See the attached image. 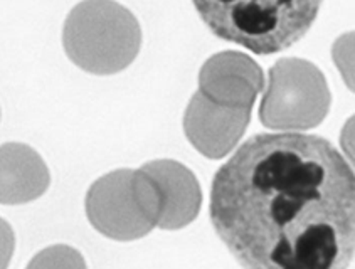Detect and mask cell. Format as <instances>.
I'll return each mask as SVG.
<instances>
[{
	"label": "cell",
	"mask_w": 355,
	"mask_h": 269,
	"mask_svg": "<svg viewBox=\"0 0 355 269\" xmlns=\"http://www.w3.org/2000/svg\"><path fill=\"white\" fill-rule=\"evenodd\" d=\"M212 34L271 56L297 44L313 26L323 0H192Z\"/></svg>",
	"instance_id": "2"
},
{
	"label": "cell",
	"mask_w": 355,
	"mask_h": 269,
	"mask_svg": "<svg viewBox=\"0 0 355 269\" xmlns=\"http://www.w3.org/2000/svg\"><path fill=\"white\" fill-rule=\"evenodd\" d=\"M0 167V200L3 205L27 204L41 197L49 187V170L31 146L2 145Z\"/></svg>",
	"instance_id": "9"
},
{
	"label": "cell",
	"mask_w": 355,
	"mask_h": 269,
	"mask_svg": "<svg viewBox=\"0 0 355 269\" xmlns=\"http://www.w3.org/2000/svg\"><path fill=\"white\" fill-rule=\"evenodd\" d=\"M263 86V71L258 62L236 51L214 54L199 73L200 93L227 108L251 110Z\"/></svg>",
	"instance_id": "7"
},
{
	"label": "cell",
	"mask_w": 355,
	"mask_h": 269,
	"mask_svg": "<svg viewBox=\"0 0 355 269\" xmlns=\"http://www.w3.org/2000/svg\"><path fill=\"white\" fill-rule=\"evenodd\" d=\"M332 94L313 62L283 58L270 69L259 120L271 130H311L329 114Z\"/></svg>",
	"instance_id": "5"
},
{
	"label": "cell",
	"mask_w": 355,
	"mask_h": 269,
	"mask_svg": "<svg viewBox=\"0 0 355 269\" xmlns=\"http://www.w3.org/2000/svg\"><path fill=\"white\" fill-rule=\"evenodd\" d=\"M71 61L92 74H116L135 61L141 46L137 17L115 0H83L62 29Z\"/></svg>",
	"instance_id": "3"
},
{
	"label": "cell",
	"mask_w": 355,
	"mask_h": 269,
	"mask_svg": "<svg viewBox=\"0 0 355 269\" xmlns=\"http://www.w3.org/2000/svg\"><path fill=\"white\" fill-rule=\"evenodd\" d=\"M86 216L100 234L135 241L159 227L162 202L155 182L141 168H120L98 179L86 193Z\"/></svg>",
	"instance_id": "4"
},
{
	"label": "cell",
	"mask_w": 355,
	"mask_h": 269,
	"mask_svg": "<svg viewBox=\"0 0 355 269\" xmlns=\"http://www.w3.org/2000/svg\"><path fill=\"white\" fill-rule=\"evenodd\" d=\"M251 120V110L227 108L197 91L184 114L187 140L204 157L219 160L241 140Z\"/></svg>",
	"instance_id": "6"
},
{
	"label": "cell",
	"mask_w": 355,
	"mask_h": 269,
	"mask_svg": "<svg viewBox=\"0 0 355 269\" xmlns=\"http://www.w3.org/2000/svg\"><path fill=\"white\" fill-rule=\"evenodd\" d=\"M332 58L347 88L355 93V31L342 34L334 42Z\"/></svg>",
	"instance_id": "11"
},
{
	"label": "cell",
	"mask_w": 355,
	"mask_h": 269,
	"mask_svg": "<svg viewBox=\"0 0 355 269\" xmlns=\"http://www.w3.org/2000/svg\"><path fill=\"white\" fill-rule=\"evenodd\" d=\"M211 223L243 269H347L355 173L317 134L261 133L218 170Z\"/></svg>",
	"instance_id": "1"
},
{
	"label": "cell",
	"mask_w": 355,
	"mask_h": 269,
	"mask_svg": "<svg viewBox=\"0 0 355 269\" xmlns=\"http://www.w3.org/2000/svg\"><path fill=\"white\" fill-rule=\"evenodd\" d=\"M340 145L347 158L352 162V165L355 167V114L345 121L344 128H342Z\"/></svg>",
	"instance_id": "12"
},
{
	"label": "cell",
	"mask_w": 355,
	"mask_h": 269,
	"mask_svg": "<svg viewBox=\"0 0 355 269\" xmlns=\"http://www.w3.org/2000/svg\"><path fill=\"white\" fill-rule=\"evenodd\" d=\"M26 269H88L78 249L56 244L35 254Z\"/></svg>",
	"instance_id": "10"
},
{
	"label": "cell",
	"mask_w": 355,
	"mask_h": 269,
	"mask_svg": "<svg viewBox=\"0 0 355 269\" xmlns=\"http://www.w3.org/2000/svg\"><path fill=\"white\" fill-rule=\"evenodd\" d=\"M159 189L162 217L159 227L177 231L196 219L202 204V192L196 175L175 160H153L141 167Z\"/></svg>",
	"instance_id": "8"
}]
</instances>
